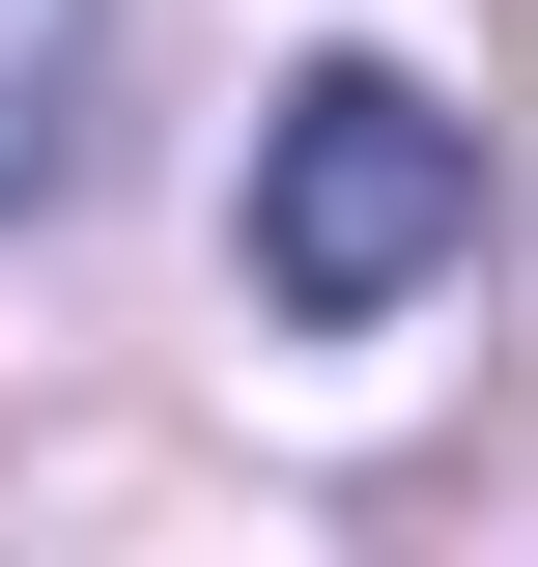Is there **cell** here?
Here are the masks:
<instances>
[{"label": "cell", "instance_id": "1", "mask_svg": "<svg viewBox=\"0 0 538 567\" xmlns=\"http://www.w3.org/2000/svg\"><path fill=\"white\" fill-rule=\"evenodd\" d=\"M454 256H482V114H425L397 58H312L256 114V312L369 341V312H425Z\"/></svg>", "mask_w": 538, "mask_h": 567}, {"label": "cell", "instance_id": "2", "mask_svg": "<svg viewBox=\"0 0 538 567\" xmlns=\"http://www.w3.org/2000/svg\"><path fill=\"white\" fill-rule=\"evenodd\" d=\"M85 85H114V0H0V227L85 171Z\"/></svg>", "mask_w": 538, "mask_h": 567}]
</instances>
